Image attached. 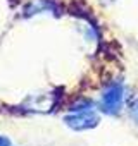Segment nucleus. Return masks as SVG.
Returning <instances> with one entry per match:
<instances>
[{
    "label": "nucleus",
    "instance_id": "obj_1",
    "mask_svg": "<svg viewBox=\"0 0 138 146\" xmlns=\"http://www.w3.org/2000/svg\"><path fill=\"white\" fill-rule=\"evenodd\" d=\"M123 98H124V88L121 83H114L111 84L100 100V110L109 113V115H116L119 113L121 107H123Z\"/></svg>",
    "mask_w": 138,
    "mask_h": 146
},
{
    "label": "nucleus",
    "instance_id": "obj_2",
    "mask_svg": "<svg viewBox=\"0 0 138 146\" xmlns=\"http://www.w3.org/2000/svg\"><path fill=\"white\" fill-rule=\"evenodd\" d=\"M98 115L90 108V110H83V112H74L71 115L64 117V122L74 129V131H86V129H93L98 124Z\"/></svg>",
    "mask_w": 138,
    "mask_h": 146
},
{
    "label": "nucleus",
    "instance_id": "obj_3",
    "mask_svg": "<svg viewBox=\"0 0 138 146\" xmlns=\"http://www.w3.org/2000/svg\"><path fill=\"white\" fill-rule=\"evenodd\" d=\"M64 11L59 0H33L23 9V16H35L40 12H50L54 16H60Z\"/></svg>",
    "mask_w": 138,
    "mask_h": 146
},
{
    "label": "nucleus",
    "instance_id": "obj_4",
    "mask_svg": "<svg viewBox=\"0 0 138 146\" xmlns=\"http://www.w3.org/2000/svg\"><path fill=\"white\" fill-rule=\"evenodd\" d=\"M92 108V102L90 100H80V102H76V103H73L71 105V112H83V110H90Z\"/></svg>",
    "mask_w": 138,
    "mask_h": 146
},
{
    "label": "nucleus",
    "instance_id": "obj_5",
    "mask_svg": "<svg viewBox=\"0 0 138 146\" xmlns=\"http://www.w3.org/2000/svg\"><path fill=\"white\" fill-rule=\"evenodd\" d=\"M131 117H133V120L138 124V100L131 105Z\"/></svg>",
    "mask_w": 138,
    "mask_h": 146
},
{
    "label": "nucleus",
    "instance_id": "obj_6",
    "mask_svg": "<svg viewBox=\"0 0 138 146\" xmlns=\"http://www.w3.org/2000/svg\"><path fill=\"white\" fill-rule=\"evenodd\" d=\"M0 146H14V144H12L5 136H0Z\"/></svg>",
    "mask_w": 138,
    "mask_h": 146
},
{
    "label": "nucleus",
    "instance_id": "obj_7",
    "mask_svg": "<svg viewBox=\"0 0 138 146\" xmlns=\"http://www.w3.org/2000/svg\"><path fill=\"white\" fill-rule=\"evenodd\" d=\"M102 2H104V4H112L114 0H102Z\"/></svg>",
    "mask_w": 138,
    "mask_h": 146
}]
</instances>
